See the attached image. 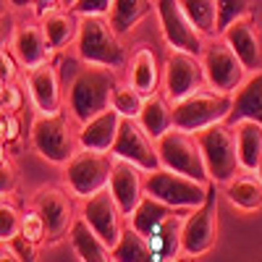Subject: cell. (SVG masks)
I'll list each match as a JSON object with an SVG mask.
<instances>
[{
  "label": "cell",
  "mask_w": 262,
  "mask_h": 262,
  "mask_svg": "<svg viewBox=\"0 0 262 262\" xmlns=\"http://www.w3.org/2000/svg\"><path fill=\"white\" fill-rule=\"evenodd\" d=\"M116 69L107 66H95L84 63L69 84V111L76 123L90 121L92 116L102 113L105 107H111V95L116 90Z\"/></svg>",
  "instance_id": "6da1fadb"
},
{
  "label": "cell",
  "mask_w": 262,
  "mask_h": 262,
  "mask_svg": "<svg viewBox=\"0 0 262 262\" xmlns=\"http://www.w3.org/2000/svg\"><path fill=\"white\" fill-rule=\"evenodd\" d=\"M76 50L84 63L107 66V69H123L128 63V53L121 42V34L111 27L105 13L79 16Z\"/></svg>",
  "instance_id": "7a4b0ae2"
},
{
  "label": "cell",
  "mask_w": 262,
  "mask_h": 262,
  "mask_svg": "<svg viewBox=\"0 0 262 262\" xmlns=\"http://www.w3.org/2000/svg\"><path fill=\"white\" fill-rule=\"evenodd\" d=\"M29 142L39 158H45L53 165H66L69 158L79 149L76 131L71 128V121L66 111L55 113H37L29 128Z\"/></svg>",
  "instance_id": "3957f363"
},
{
  "label": "cell",
  "mask_w": 262,
  "mask_h": 262,
  "mask_svg": "<svg viewBox=\"0 0 262 262\" xmlns=\"http://www.w3.org/2000/svg\"><path fill=\"white\" fill-rule=\"evenodd\" d=\"M196 142L202 147L207 176L215 186H223L236 173H242V163H238V152H236V131L231 123L221 121L196 131Z\"/></svg>",
  "instance_id": "277c9868"
},
{
  "label": "cell",
  "mask_w": 262,
  "mask_h": 262,
  "mask_svg": "<svg viewBox=\"0 0 262 262\" xmlns=\"http://www.w3.org/2000/svg\"><path fill=\"white\" fill-rule=\"evenodd\" d=\"M233 92H221L212 86H202L194 95L173 102V126L181 131H202L212 123H221L231 113Z\"/></svg>",
  "instance_id": "5b68a950"
},
{
  "label": "cell",
  "mask_w": 262,
  "mask_h": 262,
  "mask_svg": "<svg viewBox=\"0 0 262 262\" xmlns=\"http://www.w3.org/2000/svg\"><path fill=\"white\" fill-rule=\"evenodd\" d=\"M111 168H113V152L79 147L69 158V163L63 165L66 189L74 196H79V200H84V196H90V194L107 186V181H111Z\"/></svg>",
  "instance_id": "8992f818"
},
{
  "label": "cell",
  "mask_w": 262,
  "mask_h": 262,
  "mask_svg": "<svg viewBox=\"0 0 262 262\" xmlns=\"http://www.w3.org/2000/svg\"><path fill=\"white\" fill-rule=\"evenodd\" d=\"M155 142H158V155H160V165L163 168L210 184L205 158H202V147H200V142H196V134L170 126L165 134L158 137Z\"/></svg>",
  "instance_id": "52a82bcc"
},
{
  "label": "cell",
  "mask_w": 262,
  "mask_h": 262,
  "mask_svg": "<svg viewBox=\"0 0 262 262\" xmlns=\"http://www.w3.org/2000/svg\"><path fill=\"white\" fill-rule=\"evenodd\" d=\"M210 184L196 181L191 176H184V173L168 170V168H155L144 176V191L152 194L155 200L170 205L173 210H191L196 205L205 202Z\"/></svg>",
  "instance_id": "ba28073f"
},
{
  "label": "cell",
  "mask_w": 262,
  "mask_h": 262,
  "mask_svg": "<svg viewBox=\"0 0 262 262\" xmlns=\"http://www.w3.org/2000/svg\"><path fill=\"white\" fill-rule=\"evenodd\" d=\"M215 238H217V194L215 184L210 181L205 202L186 210L181 217V254L200 257L215 247Z\"/></svg>",
  "instance_id": "9c48e42d"
},
{
  "label": "cell",
  "mask_w": 262,
  "mask_h": 262,
  "mask_svg": "<svg viewBox=\"0 0 262 262\" xmlns=\"http://www.w3.org/2000/svg\"><path fill=\"white\" fill-rule=\"evenodd\" d=\"M200 58H202V66H205L207 86H212V90L233 92L249 74L247 66L238 60V55L231 50V45L221 34H215L210 45H205Z\"/></svg>",
  "instance_id": "30bf717a"
},
{
  "label": "cell",
  "mask_w": 262,
  "mask_h": 262,
  "mask_svg": "<svg viewBox=\"0 0 262 262\" xmlns=\"http://www.w3.org/2000/svg\"><path fill=\"white\" fill-rule=\"evenodd\" d=\"M207 86L202 58L184 50H170L163 66V90L170 102H179L196 90Z\"/></svg>",
  "instance_id": "8fae6325"
},
{
  "label": "cell",
  "mask_w": 262,
  "mask_h": 262,
  "mask_svg": "<svg viewBox=\"0 0 262 262\" xmlns=\"http://www.w3.org/2000/svg\"><path fill=\"white\" fill-rule=\"evenodd\" d=\"M113 158H123L128 163L139 165L144 173L160 168V155H158V142L152 139L137 118H121L116 142L111 147Z\"/></svg>",
  "instance_id": "7c38bea8"
},
{
  "label": "cell",
  "mask_w": 262,
  "mask_h": 262,
  "mask_svg": "<svg viewBox=\"0 0 262 262\" xmlns=\"http://www.w3.org/2000/svg\"><path fill=\"white\" fill-rule=\"evenodd\" d=\"M155 11H158L160 29H163V37H165L170 50H184V53L202 55L205 37L189 21V16L184 13L179 0H155Z\"/></svg>",
  "instance_id": "4fadbf2b"
},
{
  "label": "cell",
  "mask_w": 262,
  "mask_h": 262,
  "mask_svg": "<svg viewBox=\"0 0 262 262\" xmlns=\"http://www.w3.org/2000/svg\"><path fill=\"white\" fill-rule=\"evenodd\" d=\"M32 207L42 215L48 228V244H55L60 238L69 236V228L74 223V205H71V196L69 189H60V186H39L32 196Z\"/></svg>",
  "instance_id": "5bb4252c"
},
{
  "label": "cell",
  "mask_w": 262,
  "mask_h": 262,
  "mask_svg": "<svg viewBox=\"0 0 262 262\" xmlns=\"http://www.w3.org/2000/svg\"><path fill=\"white\" fill-rule=\"evenodd\" d=\"M81 217L95 228V233L102 238V242L113 249V244L121 238L123 233V212L118 207V202L113 200L111 189H100L90 196H84V205H81Z\"/></svg>",
  "instance_id": "9a60e30c"
},
{
  "label": "cell",
  "mask_w": 262,
  "mask_h": 262,
  "mask_svg": "<svg viewBox=\"0 0 262 262\" xmlns=\"http://www.w3.org/2000/svg\"><path fill=\"white\" fill-rule=\"evenodd\" d=\"M107 189H111L113 200L118 202L123 217H128L134 212V207L139 205V200L144 196V170L134 163L123 160V158H113Z\"/></svg>",
  "instance_id": "2e32d148"
},
{
  "label": "cell",
  "mask_w": 262,
  "mask_h": 262,
  "mask_svg": "<svg viewBox=\"0 0 262 262\" xmlns=\"http://www.w3.org/2000/svg\"><path fill=\"white\" fill-rule=\"evenodd\" d=\"M221 37L231 45V50L238 55V60L247 66V71L262 69V34L249 13L236 18L233 24H228L221 32Z\"/></svg>",
  "instance_id": "e0dca14e"
},
{
  "label": "cell",
  "mask_w": 262,
  "mask_h": 262,
  "mask_svg": "<svg viewBox=\"0 0 262 262\" xmlns=\"http://www.w3.org/2000/svg\"><path fill=\"white\" fill-rule=\"evenodd\" d=\"M11 53L24 69H34L39 63H48L53 50L48 45L45 29H42L39 21H27V24L16 27L13 39H11Z\"/></svg>",
  "instance_id": "ac0fdd59"
},
{
  "label": "cell",
  "mask_w": 262,
  "mask_h": 262,
  "mask_svg": "<svg viewBox=\"0 0 262 262\" xmlns=\"http://www.w3.org/2000/svg\"><path fill=\"white\" fill-rule=\"evenodd\" d=\"M27 90L37 113L60 111V76L53 63H39L27 74Z\"/></svg>",
  "instance_id": "d6986e66"
},
{
  "label": "cell",
  "mask_w": 262,
  "mask_h": 262,
  "mask_svg": "<svg viewBox=\"0 0 262 262\" xmlns=\"http://www.w3.org/2000/svg\"><path fill=\"white\" fill-rule=\"evenodd\" d=\"M238 121H257L262 123V69L249 71L247 79L233 90V102L226 123H238Z\"/></svg>",
  "instance_id": "ffe728a7"
},
{
  "label": "cell",
  "mask_w": 262,
  "mask_h": 262,
  "mask_svg": "<svg viewBox=\"0 0 262 262\" xmlns=\"http://www.w3.org/2000/svg\"><path fill=\"white\" fill-rule=\"evenodd\" d=\"M186 210H176L168 217L152 228L144 238L152 254V262H168V259H179L181 254V217Z\"/></svg>",
  "instance_id": "44dd1931"
},
{
  "label": "cell",
  "mask_w": 262,
  "mask_h": 262,
  "mask_svg": "<svg viewBox=\"0 0 262 262\" xmlns=\"http://www.w3.org/2000/svg\"><path fill=\"white\" fill-rule=\"evenodd\" d=\"M118 126H121L118 111H113V107H105L102 113H97V116H92L90 121L79 123V131H76L79 147L111 152V147H113V142H116V134H118Z\"/></svg>",
  "instance_id": "7402d4cb"
},
{
  "label": "cell",
  "mask_w": 262,
  "mask_h": 262,
  "mask_svg": "<svg viewBox=\"0 0 262 262\" xmlns=\"http://www.w3.org/2000/svg\"><path fill=\"white\" fill-rule=\"evenodd\" d=\"M69 242L81 262H111V247L95 233V228L81 215L74 217L69 228Z\"/></svg>",
  "instance_id": "603a6c76"
},
{
  "label": "cell",
  "mask_w": 262,
  "mask_h": 262,
  "mask_svg": "<svg viewBox=\"0 0 262 262\" xmlns=\"http://www.w3.org/2000/svg\"><path fill=\"white\" fill-rule=\"evenodd\" d=\"M223 194H226V200L236 210L257 212L262 207V181L252 170H242V173H236L231 181H226L223 184Z\"/></svg>",
  "instance_id": "cb8c5ba5"
},
{
  "label": "cell",
  "mask_w": 262,
  "mask_h": 262,
  "mask_svg": "<svg viewBox=\"0 0 262 262\" xmlns=\"http://www.w3.org/2000/svg\"><path fill=\"white\" fill-rule=\"evenodd\" d=\"M163 81V69L158 63V55L149 48H139L134 55H131V66H128V84L139 90L144 97L158 92Z\"/></svg>",
  "instance_id": "d4e9b609"
},
{
  "label": "cell",
  "mask_w": 262,
  "mask_h": 262,
  "mask_svg": "<svg viewBox=\"0 0 262 262\" xmlns=\"http://www.w3.org/2000/svg\"><path fill=\"white\" fill-rule=\"evenodd\" d=\"M39 24L45 29V37H48V45L50 50H63L66 45L76 42V34H79V21H76V13L71 8H53L48 11L45 16H39Z\"/></svg>",
  "instance_id": "484cf974"
},
{
  "label": "cell",
  "mask_w": 262,
  "mask_h": 262,
  "mask_svg": "<svg viewBox=\"0 0 262 262\" xmlns=\"http://www.w3.org/2000/svg\"><path fill=\"white\" fill-rule=\"evenodd\" d=\"M137 121L142 123V128L147 131L152 139L163 137L165 131L173 126V102L165 95H160V92L147 95L144 102H142V111H139Z\"/></svg>",
  "instance_id": "4316f807"
},
{
  "label": "cell",
  "mask_w": 262,
  "mask_h": 262,
  "mask_svg": "<svg viewBox=\"0 0 262 262\" xmlns=\"http://www.w3.org/2000/svg\"><path fill=\"white\" fill-rule=\"evenodd\" d=\"M233 131H236V152H238L242 170L254 173V168L262 158V123L238 121V123H233Z\"/></svg>",
  "instance_id": "83f0119b"
},
{
  "label": "cell",
  "mask_w": 262,
  "mask_h": 262,
  "mask_svg": "<svg viewBox=\"0 0 262 262\" xmlns=\"http://www.w3.org/2000/svg\"><path fill=\"white\" fill-rule=\"evenodd\" d=\"M152 8H155V0H113L111 11H107V21H111V27L123 37L134 29L144 16H149Z\"/></svg>",
  "instance_id": "f1b7e54d"
},
{
  "label": "cell",
  "mask_w": 262,
  "mask_h": 262,
  "mask_svg": "<svg viewBox=\"0 0 262 262\" xmlns=\"http://www.w3.org/2000/svg\"><path fill=\"white\" fill-rule=\"evenodd\" d=\"M170 212H176L170 205H165V202H160V200H155L152 194H147L144 191V196L139 200V205L134 207V212L128 215V226L134 228L137 233H142V236H147L152 228H155L163 217H168Z\"/></svg>",
  "instance_id": "f546056e"
},
{
  "label": "cell",
  "mask_w": 262,
  "mask_h": 262,
  "mask_svg": "<svg viewBox=\"0 0 262 262\" xmlns=\"http://www.w3.org/2000/svg\"><path fill=\"white\" fill-rule=\"evenodd\" d=\"M111 259H118V262H147V259H152L147 238L142 233H137L131 226H126L121 238L111 249Z\"/></svg>",
  "instance_id": "4dcf8cb0"
},
{
  "label": "cell",
  "mask_w": 262,
  "mask_h": 262,
  "mask_svg": "<svg viewBox=\"0 0 262 262\" xmlns=\"http://www.w3.org/2000/svg\"><path fill=\"white\" fill-rule=\"evenodd\" d=\"M189 21L200 29L202 37H215L217 34V6L215 0H179Z\"/></svg>",
  "instance_id": "1f68e13d"
},
{
  "label": "cell",
  "mask_w": 262,
  "mask_h": 262,
  "mask_svg": "<svg viewBox=\"0 0 262 262\" xmlns=\"http://www.w3.org/2000/svg\"><path fill=\"white\" fill-rule=\"evenodd\" d=\"M144 95L139 90H134L131 84H116V90L111 95V107L118 111L121 118H137L142 111Z\"/></svg>",
  "instance_id": "d6a6232c"
},
{
  "label": "cell",
  "mask_w": 262,
  "mask_h": 262,
  "mask_svg": "<svg viewBox=\"0 0 262 262\" xmlns=\"http://www.w3.org/2000/svg\"><path fill=\"white\" fill-rule=\"evenodd\" d=\"M215 6H217V34H221L236 18L249 13L252 0H215Z\"/></svg>",
  "instance_id": "836d02e7"
},
{
  "label": "cell",
  "mask_w": 262,
  "mask_h": 262,
  "mask_svg": "<svg viewBox=\"0 0 262 262\" xmlns=\"http://www.w3.org/2000/svg\"><path fill=\"white\" fill-rule=\"evenodd\" d=\"M21 236H27L29 242H34V244H42L48 238V228H45V221H42V215L29 205L24 212H21V231H18Z\"/></svg>",
  "instance_id": "e575fe53"
},
{
  "label": "cell",
  "mask_w": 262,
  "mask_h": 262,
  "mask_svg": "<svg viewBox=\"0 0 262 262\" xmlns=\"http://www.w3.org/2000/svg\"><path fill=\"white\" fill-rule=\"evenodd\" d=\"M37 257V244L29 242L27 236L16 233L11 242L3 244V249H0V259H18V262H27V259H34Z\"/></svg>",
  "instance_id": "d590c367"
},
{
  "label": "cell",
  "mask_w": 262,
  "mask_h": 262,
  "mask_svg": "<svg viewBox=\"0 0 262 262\" xmlns=\"http://www.w3.org/2000/svg\"><path fill=\"white\" fill-rule=\"evenodd\" d=\"M21 231V210L11 202H0V244L11 242Z\"/></svg>",
  "instance_id": "8d00e7d4"
},
{
  "label": "cell",
  "mask_w": 262,
  "mask_h": 262,
  "mask_svg": "<svg viewBox=\"0 0 262 262\" xmlns=\"http://www.w3.org/2000/svg\"><path fill=\"white\" fill-rule=\"evenodd\" d=\"M21 107V90L13 81H0V113H16Z\"/></svg>",
  "instance_id": "74e56055"
},
{
  "label": "cell",
  "mask_w": 262,
  "mask_h": 262,
  "mask_svg": "<svg viewBox=\"0 0 262 262\" xmlns=\"http://www.w3.org/2000/svg\"><path fill=\"white\" fill-rule=\"evenodd\" d=\"M0 139L6 144H13L21 139V121L16 113H0Z\"/></svg>",
  "instance_id": "f35d334b"
},
{
  "label": "cell",
  "mask_w": 262,
  "mask_h": 262,
  "mask_svg": "<svg viewBox=\"0 0 262 262\" xmlns=\"http://www.w3.org/2000/svg\"><path fill=\"white\" fill-rule=\"evenodd\" d=\"M16 184H18V176H16V168H13L11 158L0 160V196H8V194H13Z\"/></svg>",
  "instance_id": "ab89813d"
},
{
  "label": "cell",
  "mask_w": 262,
  "mask_h": 262,
  "mask_svg": "<svg viewBox=\"0 0 262 262\" xmlns=\"http://www.w3.org/2000/svg\"><path fill=\"white\" fill-rule=\"evenodd\" d=\"M111 3H113V0H76V3L71 6V11L76 16H90V13H105L107 16Z\"/></svg>",
  "instance_id": "60d3db41"
},
{
  "label": "cell",
  "mask_w": 262,
  "mask_h": 262,
  "mask_svg": "<svg viewBox=\"0 0 262 262\" xmlns=\"http://www.w3.org/2000/svg\"><path fill=\"white\" fill-rule=\"evenodd\" d=\"M13 32H16V21H13V13H0V53H6L11 48V39H13Z\"/></svg>",
  "instance_id": "b9f144b4"
},
{
  "label": "cell",
  "mask_w": 262,
  "mask_h": 262,
  "mask_svg": "<svg viewBox=\"0 0 262 262\" xmlns=\"http://www.w3.org/2000/svg\"><path fill=\"white\" fill-rule=\"evenodd\" d=\"M16 55L13 53H0V81H13L16 79Z\"/></svg>",
  "instance_id": "7bdbcfd3"
},
{
  "label": "cell",
  "mask_w": 262,
  "mask_h": 262,
  "mask_svg": "<svg viewBox=\"0 0 262 262\" xmlns=\"http://www.w3.org/2000/svg\"><path fill=\"white\" fill-rule=\"evenodd\" d=\"M58 6H60V0H32V8H34L37 16H45L48 11H53Z\"/></svg>",
  "instance_id": "ee69618b"
},
{
  "label": "cell",
  "mask_w": 262,
  "mask_h": 262,
  "mask_svg": "<svg viewBox=\"0 0 262 262\" xmlns=\"http://www.w3.org/2000/svg\"><path fill=\"white\" fill-rule=\"evenodd\" d=\"M6 3L13 8H27V6H32V0H6Z\"/></svg>",
  "instance_id": "f6af8a7d"
},
{
  "label": "cell",
  "mask_w": 262,
  "mask_h": 262,
  "mask_svg": "<svg viewBox=\"0 0 262 262\" xmlns=\"http://www.w3.org/2000/svg\"><path fill=\"white\" fill-rule=\"evenodd\" d=\"M254 173H257V179L262 181V158H259V163H257V168H254Z\"/></svg>",
  "instance_id": "bcb514c9"
},
{
  "label": "cell",
  "mask_w": 262,
  "mask_h": 262,
  "mask_svg": "<svg viewBox=\"0 0 262 262\" xmlns=\"http://www.w3.org/2000/svg\"><path fill=\"white\" fill-rule=\"evenodd\" d=\"M74 3H76V0H60V6H66V8H71Z\"/></svg>",
  "instance_id": "7dc6e473"
}]
</instances>
